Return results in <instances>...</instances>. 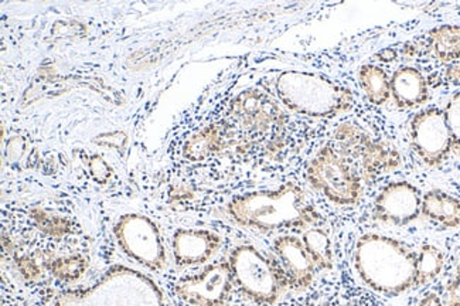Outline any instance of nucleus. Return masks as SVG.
I'll return each instance as SVG.
<instances>
[{"mask_svg":"<svg viewBox=\"0 0 460 306\" xmlns=\"http://www.w3.org/2000/svg\"><path fill=\"white\" fill-rule=\"evenodd\" d=\"M226 212L237 226L261 234L306 231L323 223L321 212L294 182L235 194Z\"/></svg>","mask_w":460,"mask_h":306,"instance_id":"f257e3e1","label":"nucleus"},{"mask_svg":"<svg viewBox=\"0 0 460 306\" xmlns=\"http://www.w3.org/2000/svg\"><path fill=\"white\" fill-rule=\"evenodd\" d=\"M415 261L417 251L385 234L366 233L354 244L357 275L370 290L388 298L414 290Z\"/></svg>","mask_w":460,"mask_h":306,"instance_id":"f03ea898","label":"nucleus"},{"mask_svg":"<svg viewBox=\"0 0 460 306\" xmlns=\"http://www.w3.org/2000/svg\"><path fill=\"white\" fill-rule=\"evenodd\" d=\"M275 95L290 112L314 120H333L354 107L350 88L309 71L289 70L275 78Z\"/></svg>","mask_w":460,"mask_h":306,"instance_id":"7ed1b4c3","label":"nucleus"},{"mask_svg":"<svg viewBox=\"0 0 460 306\" xmlns=\"http://www.w3.org/2000/svg\"><path fill=\"white\" fill-rule=\"evenodd\" d=\"M56 306H169L159 284L132 266L108 268L85 290L61 293Z\"/></svg>","mask_w":460,"mask_h":306,"instance_id":"20e7f679","label":"nucleus"},{"mask_svg":"<svg viewBox=\"0 0 460 306\" xmlns=\"http://www.w3.org/2000/svg\"><path fill=\"white\" fill-rule=\"evenodd\" d=\"M306 182L337 207H354L364 194V179L350 160L333 145L317 150L307 165Z\"/></svg>","mask_w":460,"mask_h":306,"instance_id":"39448f33","label":"nucleus"},{"mask_svg":"<svg viewBox=\"0 0 460 306\" xmlns=\"http://www.w3.org/2000/svg\"><path fill=\"white\" fill-rule=\"evenodd\" d=\"M228 264L234 284L253 302L275 303L288 286L277 260L261 253L251 244L235 247L228 256Z\"/></svg>","mask_w":460,"mask_h":306,"instance_id":"423d86ee","label":"nucleus"},{"mask_svg":"<svg viewBox=\"0 0 460 306\" xmlns=\"http://www.w3.org/2000/svg\"><path fill=\"white\" fill-rule=\"evenodd\" d=\"M336 148L360 172L363 179H376L398 169L402 162L397 148L376 140L354 123L344 122L333 133Z\"/></svg>","mask_w":460,"mask_h":306,"instance_id":"0eeeda50","label":"nucleus"},{"mask_svg":"<svg viewBox=\"0 0 460 306\" xmlns=\"http://www.w3.org/2000/svg\"><path fill=\"white\" fill-rule=\"evenodd\" d=\"M114 236L122 253L146 270L159 273L167 266L164 236L150 217L140 213L122 214L115 223Z\"/></svg>","mask_w":460,"mask_h":306,"instance_id":"6e6552de","label":"nucleus"},{"mask_svg":"<svg viewBox=\"0 0 460 306\" xmlns=\"http://www.w3.org/2000/svg\"><path fill=\"white\" fill-rule=\"evenodd\" d=\"M410 142L422 164L437 167L454 152V138L444 108L418 111L410 121Z\"/></svg>","mask_w":460,"mask_h":306,"instance_id":"1a4fd4ad","label":"nucleus"},{"mask_svg":"<svg viewBox=\"0 0 460 306\" xmlns=\"http://www.w3.org/2000/svg\"><path fill=\"white\" fill-rule=\"evenodd\" d=\"M234 278L230 264L218 261L200 273L183 276L177 281L174 291L184 303L190 306H226L231 300Z\"/></svg>","mask_w":460,"mask_h":306,"instance_id":"9d476101","label":"nucleus"},{"mask_svg":"<svg viewBox=\"0 0 460 306\" xmlns=\"http://www.w3.org/2000/svg\"><path fill=\"white\" fill-rule=\"evenodd\" d=\"M422 210V194L407 180L390 182L374 199L373 217L378 223L405 227L414 223Z\"/></svg>","mask_w":460,"mask_h":306,"instance_id":"9b49d317","label":"nucleus"},{"mask_svg":"<svg viewBox=\"0 0 460 306\" xmlns=\"http://www.w3.org/2000/svg\"><path fill=\"white\" fill-rule=\"evenodd\" d=\"M272 251L289 288L302 291L312 285L317 268L302 238L295 234H282L272 243Z\"/></svg>","mask_w":460,"mask_h":306,"instance_id":"f8f14e48","label":"nucleus"},{"mask_svg":"<svg viewBox=\"0 0 460 306\" xmlns=\"http://www.w3.org/2000/svg\"><path fill=\"white\" fill-rule=\"evenodd\" d=\"M223 247V237L208 229H177L172 237V253L179 266L208 264Z\"/></svg>","mask_w":460,"mask_h":306,"instance_id":"ddd939ff","label":"nucleus"},{"mask_svg":"<svg viewBox=\"0 0 460 306\" xmlns=\"http://www.w3.org/2000/svg\"><path fill=\"white\" fill-rule=\"evenodd\" d=\"M430 94L424 74L415 67H398L391 76V100L401 110H415L429 101Z\"/></svg>","mask_w":460,"mask_h":306,"instance_id":"4468645a","label":"nucleus"},{"mask_svg":"<svg viewBox=\"0 0 460 306\" xmlns=\"http://www.w3.org/2000/svg\"><path fill=\"white\" fill-rule=\"evenodd\" d=\"M233 113L243 127L262 130L272 127L279 120L280 110L258 91H245L233 103Z\"/></svg>","mask_w":460,"mask_h":306,"instance_id":"2eb2a0df","label":"nucleus"},{"mask_svg":"<svg viewBox=\"0 0 460 306\" xmlns=\"http://www.w3.org/2000/svg\"><path fill=\"white\" fill-rule=\"evenodd\" d=\"M429 223L440 230H456L460 227V199L445 190L430 189L422 194V210Z\"/></svg>","mask_w":460,"mask_h":306,"instance_id":"dca6fc26","label":"nucleus"},{"mask_svg":"<svg viewBox=\"0 0 460 306\" xmlns=\"http://www.w3.org/2000/svg\"><path fill=\"white\" fill-rule=\"evenodd\" d=\"M357 81L371 105L381 107L391 100V76L383 67L364 64L357 71Z\"/></svg>","mask_w":460,"mask_h":306,"instance_id":"f3484780","label":"nucleus"},{"mask_svg":"<svg viewBox=\"0 0 460 306\" xmlns=\"http://www.w3.org/2000/svg\"><path fill=\"white\" fill-rule=\"evenodd\" d=\"M427 49L437 60L444 63L460 60V26L447 24L430 31Z\"/></svg>","mask_w":460,"mask_h":306,"instance_id":"a211bd4d","label":"nucleus"},{"mask_svg":"<svg viewBox=\"0 0 460 306\" xmlns=\"http://www.w3.org/2000/svg\"><path fill=\"white\" fill-rule=\"evenodd\" d=\"M444 251L434 244H424L417 251L415 261V288L429 285L434 283L445 268Z\"/></svg>","mask_w":460,"mask_h":306,"instance_id":"6ab92c4d","label":"nucleus"},{"mask_svg":"<svg viewBox=\"0 0 460 306\" xmlns=\"http://www.w3.org/2000/svg\"><path fill=\"white\" fill-rule=\"evenodd\" d=\"M224 145V130L218 125H208L204 130L194 133L184 145V157L187 159L199 162L208 159V157L217 153Z\"/></svg>","mask_w":460,"mask_h":306,"instance_id":"aec40b11","label":"nucleus"},{"mask_svg":"<svg viewBox=\"0 0 460 306\" xmlns=\"http://www.w3.org/2000/svg\"><path fill=\"white\" fill-rule=\"evenodd\" d=\"M305 248L319 271H331L334 266L333 244L321 227H312L302 234Z\"/></svg>","mask_w":460,"mask_h":306,"instance_id":"412c9836","label":"nucleus"},{"mask_svg":"<svg viewBox=\"0 0 460 306\" xmlns=\"http://www.w3.org/2000/svg\"><path fill=\"white\" fill-rule=\"evenodd\" d=\"M444 111L454 138V152L460 157V91L447 100Z\"/></svg>","mask_w":460,"mask_h":306,"instance_id":"4be33fe9","label":"nucleus"},{"mask_svg":"<svg viewBox=\"0 0 460 306\" xmlns=\"http://www.w3.org/2000/svg\"><path fill=\"white\" fill-rule=\"evenodd\" d=\"M53 273L60 278H66V280H74L81 275L84 270V261H80V258H70V260H58L54 263Z\"/></svg>","mask_w":460,"mask_h":306,"instance_id":"5701e85b","label":"nucleus"},{"mask_svg":"<svg viewBox=\"0 0 460 306\" xmlns=\"http://www.w3.org/2000/svg\"><path fill=\"white\" fill-rule=\"evenodd\" d=\"M88 167H90V174L93 179L100 184H107L110 180L111 175H112V169L110 165L107 164V160L100 155H93L90 162H88Z\"/></svg>","mask_w":460,"mask_h":306,"instance_id":"b1692460","label":"nucleus"},{"mask_svg":"<svg viewBox=\"0 0 460 306\" xmlns=\"http://www.w3.org/2000/svg\"><path fill=\"white\" fill-rule=\"evenodd\" d=\"M447 300L445 306H460V263L447 286Z\"/></svg>","mask_w":460,"mask_h":306,"instance_id":"393cba45","label":"nucleus"},{"mask_svg":"<svg viewBox=\"0 0 460 306\" xmlns=\"http://www.w3.org/2000/svg\"><path fill=\"white\" fill-rule=\"evenodd\" d=\"M418 306H445L444 301L435 292H428L427 295L420 301Z\"/></svg>","mask_w":460,"mask_h":306,"instance_id":"a878e982","label":"nucleus"}]
</instances>
